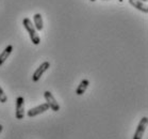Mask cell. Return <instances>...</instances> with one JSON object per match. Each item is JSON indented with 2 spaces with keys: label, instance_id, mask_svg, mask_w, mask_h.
Listing matches in <instances>:
<instances>
[{
  "label": "cell",
  "instance_id": "6da1fadb",
  "mask_svg": "<svg viewBox=\"0 0 148 139\" xmlns=\"http://www.w3.org/2000/svg\"><path fill=\"white\" fill-rule=\"evenodd\" d=\"M23 25H24L25 29L28 31V33H29V37H30V40L31 42L33 43L34 45H38L40 43V35L37 34L36 32V29L34 27L33 23L31 21L30 18H24V21H23Z\"/></svg>",
  "mask_w": 148,
  "mask_h": 139
},
{
  "label": "cell",
  "instance_id": "7a4b0ae2",
  "mask_svg": "<svg viewBox=\"0 0 148 139\" xmlns=\"http://www.w3.org/2000/svg\"><path fill=\"white\" fill-rule=\"evenodd\" d=\"M147 123H148V118L147 117H143L141 119V121L138 123V127L135 129V133L133 135V139H142L144 136V133L147 129Z\"/></svg>",
  "mask_w": 148,
  "mask_h": 139
},
{
  "label": "cell",
  "instance_id": "3957f363",
  "mask_svg": "<svg viewBox=\"0 0 148 139\" xmlns=\"http://www.w3.org/2000/svg\"><path fill=\"white\" fill-rule=\"evenodd\" d=\"M44 98L46 100V103L49 106V108H51V110H53V111H59L60 110V105H59V103L57 102V100L54 98L53 94L50 91H45Z\"/></svg>",
  "mask_w": 148,
  "mask_h": 139
},
{
  "label": "cell",
  "instance_id": "277c9868",
  "mask_svg": "<svg viewBox=\"0 0 148 139\" xmlns=\"http://www.w3.org/2000/svg\"><path fill=\"white\" fill-rule=\"evenodd\" d=\"M16 110L15 117L17 120H23L25 118V100L23 96H18L16 98Z\"/></svg>",
  "mask_w": 148,
  "mask_h": 139
},
{
  "label": "cell",
  "instance_id": "5b68a950",
  "mask_svg": "<svg viewBox=\"0 0 148 139\" xmlns=\"http://www.w3.org/2000/svg\"><path fill=\"white\" fill-rule=\"evenodd\" d=\"M49 108V106H48L47 103H43V104H40V105L36 106V107H33V108L29 109L27 111V115L28 117H30V118H33V117H36L38 115H42V113H44L45 111H47Z\"/></svg>",
  "mask_w": 148,
  "mask_h": 139
},
{
  "label": "cell",
  "instance_id": "8992f818",
  "mask_svg": "<svg viewBox=\"0 0 148 139\" xmlns=\"http://www.w3.org/2000/svg\"><path fill=\"white\" fill-rule=\"evenodd\" d=\"M49 68H50V63H49V62L48 61L43 62L33 73V75H32V80H33V82H38L40 79V77L43 76V74H44Z\"/></svg>",
  "mask_w": 148,
  "mask_h": 139
},
{
  "label": "cell",
  "instance_id": "52a82bcc",
  "mask_svg": "<svg viewBox=\"0 0 148 139\" xmlns=\"http://www.w3.org/2000/svg\"><path fill=\"white\" fill-rule=\"evenodd\" d=\"M128 1L132 7L138 9V11H141V12H143L145 14L148 13V7L147 4H146V2H143L141 0H128Z\"/></svg>",
  "mask_w": 148,
  "mask_h": 139
},
{
  "label": "cell",
  "instance_id": "ba28073f",
  "mask_svg": "<svg viewBox=\"0 0 148 139\" xmlns=\"http://www.w3.org/2000/svg\"><path fill=\"white\" fill-rule=\"evenodd\" d=\"M34 21V27L36 29V31H42L44 29V23H43V17L40 13L34 14L33 16Z\"/></svg>",
  "mask_w": 148,
  "mask_h": 139
},
{
  "label": "cell",
  "instance_id": "9c48e42d",
  "mask_svg": "<svg viewBox=\"0 0 148 139\" xmlns=\"http://www.w3.org/2000/svg\"><path fill=\"white\" fill-rule=\"evenodd\" d=\"M88 85H90V80L88 79H82L81 82L79 84V86L77 87V90H76V94L77 95H82L84 92L86 91V89H88Z\"/></svg>",
  "mask_w": 148,
  "mask_h": 139
},
{
  "label": "cell",
  "instance_id": "30bf717a",
  "mask_svg": "<svg viewBox=\"0 0 148 139\" xmlns=\"http://www.w3.org/2000/svg\"><path fill=\"white\" fill-rule=\"evenodd\" d=\"M13 51V46L12 45H8L7 47L4 48V50L0 54V65H2L5 62L9 56L11 55V53Z\"/></svg>",
  "mask_w": 148,
  "mask_h": 139
},
{
  "label": "cell",
  "instance_id": "8fae6325",
  "mask_svg": "<svg viewBox=\"0 0 148 139\" xmlns=\"http://www.w3.org/2000/svg\"><path fill=\"white\" fill-rule=\"evenodd\" d=\"M7 101H8L7 94L4 93L3 89L0 87V103H7Z\"/></svg>",
  "mask_w": 148,
  "mask_h": 139
},
{
  "label": "cell",
  "instance_id": "7c38bea8",
  "mask_svg": "<svg viewBox=\"0 0 148 139\" xmlns=\"http://www.w3.org/2000/svg\"><path fill=\"white\" fill-rule=\"evenodd\" d=\"M2 129H3V126L0 124V134H1V132H2Z\"/></svg>",
  "mask_w": 148,
  "mask_h": 139
},
{
  "label": "cell",
  "instance_id": "4fadbf2b",
  "mask_svg": "<svg viewBox=\"0 0 148 139\" xmlns=\"http://www.w3.org/2000/svg\"><path fill=\"white\" fill-rule=\"evenodd\" d=\"M141 1H143V2H147L148 0H141Z\"/></svg>",
  "mask_w": 148,
  "mask_h": 139
},
{
  "label": "cell",
  "instance_id": "5bb4252c",
  "mask_svg": "<svg viewBox=\"0 0 148 139\" xmlns=\"http://www.w3.org/2000/svg\"><path fill=\"white\" fill-rule=\"evenodd\" d=\"M103 1H108V0H103ZM119 1H121H121H123V0H119Z\"/></svg>",
  "mask_w": 148,
  "mask_h": 139
},
{
  "label": "cell",
  "instance_id": "9a60e30c",
  "mask_svg": "<svg viewBox=\"0 0 148 139\" xmlns=\"http://www.w3.org/2000/svg\"><path fill=\"white\" fill-rule=\"evenodd\" d=\"M91 1H92V2H94V1H96V0H91Z\"/></svg>",
  "mask_w": 148,
  "mask_h": 139
}]
</instances>
